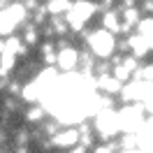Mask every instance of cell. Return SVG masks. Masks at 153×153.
I'll list each match as a JSON object with an SVG mask.
<instances>
[{
  "instance_id": "1",
  "label": "cell",
  "mask_w": 153,
  "mask_h": 153,
  "mask_svg": "<svg viewBox=\"0 0 153 153\" xmlns=\"http://www.w3.org/2000/svg\"><path fill=\"white\" fill-rule=\"evenodd\" d=\"M0 19H2V21H0V23H2V28H0L2 37H10V35H16V33H21V28H23V26L30 21V14L26 12V7L21 5L19 0H14L12 5L2 7Z\"/></svg>"
},
{
  "instance_id": "2",
  "label": "cell",
  "mask_w": 153,
  "mask_h": 153,
  "mask_svg": "<svg viewBox=\"0 0 153 153\" xmlns=\"http://www.w3.org/2000/svg\"><path fill=\"white\" fill-rule=\"evenodd\" d=\"M81 65V44L79 42H70L65 47H58V70L60 74H74L79 72Z\"/></svg>"
},
{
  "instance_id": "3",
  "label": "cell",
  "mask_w": 153,
  "mask_h": 153,
  "mask_svg": "<svg viewBox=\"0 0 153 153\" xmlns=\"http://www.w3.org/2000/svg\"><path fill=\"white\" fill-rule=\"evenodd\" d=\"M0 53H12V56H16L19 60H28L33 58V49L23 42L19 33L16 35H10V37H2L0 42Z\"/></svg>"
},
{
  "instance_id": "4",
  "label": "cell",
  "mask_w": 153,
  "mask_h": 153,
  "mask_svg": "<svg viewBox=\"0 0 153 153\" xmlns=\"http://www.w3.org/2000/svg\"><path fill=\"white\" fill-rule=\"evenodd\" d=\"M51 142H53V146H56V151L67 153L72 146H76V144L81 142L79 128H76V125H63V128L58 130L56 137H51Z\"/></svg>"
},
{
  "instance_id": "5",
  "label": "cell",
  "mask_w": 153,
  "mask_h": 153,
  "mask_svg": "<svg viewBox=\"0 0 153 153\" xmlns=\"http://www.w3.org/2000/svg\"><path fill=\"white\" fill-rule=\"evenodd\" d=\"M35 56L39 58V63L44 67H56L58 65V44H56V39H44L37 47Z\"/></svg>"
},
{
  "instance_id": "6",
  "label": "cell",
  "mask_w": 153,
  "mask_h": 153,
  "mask_svg": "<svg viewBox=\"0 0 153 153\" xmlns=\"http://www.w3.org/2000/svg\"><path fill=\"white\" fill-rule=\"evenodd\" d=\"M125 84H121L114 74H102V76H95V91L102 93V95H111V97H118L121 91H123Z\"/></svg>"
},
{
  "instance_id": "7",
  "label": "cell",
  "mask_w": 153,
  "mask_h": 153,
  "mask_svg": "<svg viewBox=\"0 0 153 153\" xmlns=\"http://www.w3.org/2000/svg\"><path fill=\"white\" fill-rule=\"evenodd\" d=\"M47 118H49V109L42 105V102H39V105L26 107V109H23V114H21V121H23L26 125H30V128H39Z\"/></svg>"
},
{
  "instance_id": "8",
  "label": "cell",
  "mask_w": 153,
  "mask_h": 153,
  "mask_svg": "<svg viewBox=\"0 0 153 153\" xmlns=\"http://www.w3.org/2000/svg\"><path fill=\"white\" fill-rule=\"evenodd\" d=\"M128 44H130V53H132L134 58H139V60H149V56H151L153 51H151V47L146 44V39L142 37V35H137V33H132V35H128Z\"/></svg>"
},
{
  "instance_id": "9",
  "label": "cell",
  "mask_w": 153,
  "mask_h": 153,
  "mask_svg": "<svg viewBox=\"0 0 153 153\" xmlns=\"http://www.w3.org/2000/svg\"><path fill=\"white\" fill-rule=\"evenodd\" d=\"M19 35L23 37V42H26V44H28L33 51H37V47L44 42V37H42V28H39V26H35L33 21H28V23L21 28Z\"/></svg>"
},
{
  "instance_id": "10",
  "label": "cell",
  "mask_w": 153,
  "mask_h": 153,
  "mask_svg": "<svg viewBox=\"0 0 153 153\" xmlns=\"http://www.w3.org/2000/svg\"><path fill=\"white\" fill-rule=\"evenodd\" d=\"M100 26L109 33H114L121 37V28H123V19H121V12L118 10H109L105 14H100Z\"/></svg>"
},
{
  "instance_id": "11",
  "label": "cell",
  "mask_w": 153,
  "mask_h": 153,
  "mask_svg": "<svg viewBox=\"0 0 153 153\" xmlns=\"http://www.w3.org/2000/svg\"><path fill=\"white\" fill-rule=\"evenodd\" d=\"M44 7H47L49 16H65L74 7V0H49V2H44Z\"/></svg>"
},
{
  "instance_id": "12",
  "label": "cell",
  "mask_w": 153,
  "mask_h": 153,
  "mask_svg": "<svg viewBox=\"0 0 153 153\" xmlns=\"http://www.w3.org/2000/svg\"><path fill=\"white\" fill-rule=\"evenodd\" d=\"M23 109H26V105H23L21 97H12V95L2 97V111H10V114H14V116H21Z\"/></svg>"
},
{
  "instance_id": "13",
  "label": "cell",
  "mask_w": 153,
  "mask_h": 153,
  "mask_svg": "<svg viewBox=\"0 0 153 153\" xmlns=\"http://www.w3.org/2000/svg\"><path fill=\"white\" fill-rule=\"evenodd\" d=\"M134 79H137V81H144V84H153V60H144L142 67L137 70Z\"/></svg>"
},
{
  "instance_id": "14",
  "label": "cell",
  "mask_w": 153,
  "mask_h": 153,
  "mask_svg": "<svg viewBox=\"0 0 153 153\" xmlns=\"http://www.w3.org/2000/svg\"><path fill=\"white\" fill-rule=\"evenodd\" d=\"M19 2L26 7V12H28L30 16H33V14H35V12H37L42 5H44V2H39V0H19Z\"/></svg>"
},
{
  "instance_id": "15",
  "label": "cell",
  "mask_w": 153,
  "mask_h": 153,
  "mask_svg": "<svg viewBox=\"0 0 153 153\" xmlns=\"http://www.w3.org/2000/svg\"><path fill=\"white\" fill-rule=\"evenodd\" d=\"M67 153H91V149H86L84 144H76V146H72Z\"/></svg>"
}]
</instances>
